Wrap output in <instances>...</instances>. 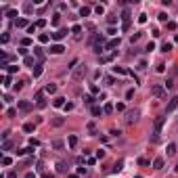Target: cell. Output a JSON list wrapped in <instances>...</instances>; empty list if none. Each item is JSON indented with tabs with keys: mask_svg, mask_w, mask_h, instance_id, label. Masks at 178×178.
Listing matches in <instances>:
<instances>
[{
	"mask_svg": "<svg viewBox=\"0 0 178 178\" xmlns=\"http://www.w3.org/2000/svg\"><path fill=\"white\" fill-rule=\"evenodd\" d=\"M67 34H69V29H67V27H61V29H57V31H55V34H52L50 38H52V40H57V42H59V40H63V38L67 36Z\"/></svg>",
	"mask_w": 178,
	"mask_h": 178,
	"instance_id": "6da1fadb",
	"label": "cell"
},
{
	"mask_svg": "<svg viewBox=\"0 0 178 178\" xmlns=\"http://www.w3.org/2000/svg\"><path fill=\"white\" fill-rule=\"evenodd\" d=\"M151 94L157 96V98H161L163 94H166V86H157V84H155V86H151Z\"/></svg>",
	"mask_w": 178,
	"mask_h": 178,
	"instance_id": "7a4b0ae2",
	"label": "cell"
},
{
	"mask_svg": "<svg viewBox=\"0 0 178 178\" xmlns=\"http://www.w3.org/2000/svg\"><path fill=\"white\" fill-rule=\"evenodd\" d=\"M17 109L23 111V113H29L31 111V103L29 101H17Z\"/></svg>",
	"mask_w": 178,
	"mask_h": 178,
	"instance_id": "3957f363",
	"label": "cell"
},
{
	"mask_svg": "<svg viewBox=\"0 0 178 178\" xmlns=\"http://www.w3.org/2000/svg\"><path fill=\"white\" fill-rule=\"evenodd\" d=\"M36 107H38V109H44V107H46L44 92H36Z\"/></svg>",
	"mask_w": 178,
	"mask_h": 178,
	"instance_id": "277c9868",
	"label": "cell"
},
{
	"mask_svg": "<svg viewBox=\"0 0 178 178\" xmlns=\"http://www.w3.org/2000/svg\"><path fill=\"white\" fill-rule=\"evenodd\" d=\"M84 76H86V65H80V67L74 71V80H82Z\"/></svg>",
	"mask_w": 178,
	"mask_h": 178,
	"instance_id": "5b68a950",
	"label": "cell"
},
{
	"mask_svg": "<svg viewBox=\"0 0 178 178\" xmlns=\"http://www.w3.org/2000/svg\"><path fill=\"white\" fill-rule=\"evenodd\" d=\"M15 27H17V29H27V27H29L27 19H25V17H21V19H17V21H15Z\"/></svg>",
	"mask_w": 178,
	"mask_h": 178,
	"instance_id": "8992f818",
	"label": "cell"
},
{
	"mask_svg": "<svg viewBox=\"0 0 178 178\" xmlns=\"http://www.w3.org/2000/svg\"><path fill=\"white\" fill-rule=\"evenodd\" d=\"M136 120H138V111H136V109H134V111H128V113H126V122H128V124H134Z\"/></svg>",
	"mask_w": 178,
	"mask_h": 178,
	"instance_id": "52a82bcc",
	"label": "cell"
},
{
	"mask_svg": "<svg viewBox=\"0 0 178 178\" xmlns=\"http://www.w3.org/2000/svg\"><path fill=\"white\" fill-rule=\"evenodd\" d=\"M63 50H65L63 44H52V46H50V55H61Z\"/></svg>",
	"mask_w": 178,
	"mask_h": 178,
	"instance_id": "ba28073f",
	"label": "cell"
},
{
	"mask_svg": "<svg viewBox=\"0 0 178 178\" xmlns=\"http://www.w3.org/2000/svg\"><path fill=\"white\" fill-rule=\"evenodd\" d=\"M67 145H69V149H76L78 147V136L76 134H69L67 136Z\"/></svg>",
	"mask_w": 178,
	"mask_h": 178,
	"instance_id": "9c48e42d",
	"label": "cell"
},
{
	"mask_svg": "<svg viewBox=\"0 0 178 178\" xmlns=\"http://www.w3.org/2000/svg\"><path fill=\"white\" fill-rule=\"evenodd\" d=\"M42 71H44V67H42V63H38L36 67L31 69V76H34V78H40V76H42Z\"/></svg>",
	"mask_w": 178,
	"mask_h": 178,
	"instance_id": "30bf717a",
	"label": "cell"
},
{
	"mask_svg": "<svg viewBox=\"0 0 178 178\" xmlns=\"http://www.w3.org/2000/svg\"><path fill=\"white\" fill-rule=\"evenodd\" d=\"M176 107H178V96H172L170 103H168V111H174Z\"/></svg>",
	"mask_w": 178,
	"mask_h": 178,
	"instance_id": "8fae6325",
	"label": "cell"
},
{
	"mask_svg": "<svg viewBox=\"0 0 178 178\" xmlns=\"http://www.w3.org/2000/svg\"><path fill=\"white\" fill-rule=\"evenodd\" d=\"M57 172L65 174V172H67V163H65V161H57Z\"/></svg>",
	"mask_w": 178,
	"mask_h": 178,
	"instance_id": "7c38bea8",
	"label": "cell"
},
{
	"mask_svg": "<svg viewBox=\"0 0 178 178\" xmlns=\"http://www.w3.org/2000/svg\"><path fill=\"white\" fill-rule=\"evenodd\" d=\"M23 63H25V65H27V67H31V69H34V67H36V65H38L34 57H25V59H23Z\"/></svg>",
	"mask_w": 178,
	"mask_h": 178,
	"instance_id": "4fadbf2b",
	"label": "cell"
},
{
	"mask_svg": "<svg viewBox=\"0 0 178 178\" xmlns=\"http://www.w3.org/2000/svg\"><path fill=\"white\" fill-rule=\"evenodd\" d=\"M34 55L38 57V61H40V63L44 61V52H42V48H40V46H36V48H34Z\"/></svg>",
	"mask_w": 178,
	"mask_h": 178,
	"instance_id": "5bb4252c",
	"label": "cell"
},
{
	"mask_svg": "<svg viewBox=\"0 0 178 178\" xmlns=\"http://www.w3.org/2000/svg\"><path fill=\"white\" fill-rule=\"evenodd\" d=\"M44 92H48V94H55V92H57V84H46V86H44Z\"/></svg>",
	"mask_w": 178,
	"mask_h": 178,
	"instance_id": "9a60e30c",
	"label": "cell"
},
{
	"mask_svg": "<svg viewBox=\"0 0 178 178\" xmlns=\"http://www.w3.org/2000/svg\"><path fill=\"white\" fill-rule=\"evenodd\" d=\"M122 170H124V161L120 159V161H115V166H113V170H111V172L117 174V172H122Z\"/></svg>",
	"mask_w": 178,
	"mask_h": 178,
	"instance_id": "2e32d148",
	"label": "cell"
},
{
	"mask_svg": "<svg viewBox=\"0 0 178 178\" xmlns=\"http://www.w3.org/2000/svg\"><path fill=\"white\" fill-rule=\"evenodd\" d=\"M52 105H55V107H65V98L63 96H57L55 101H52Z\"/></svg>",
	"mask_w": 178,
	"mask_h": 178,
	"instance_id": "e0dca14e",
	"label": "cell"
},
{
	"mask_svg": "<svg viewBox=\"0 0 178 178\" xmlns=\"http://www.w3.org/2000/svg\"><path fill=\"white\" fill-rule=\"evenodd\" d=\"M115 46H120V38H115V40H109L105 48H109V50H111V48H115Z\"/></svg>",
	"mask_w": 178,
	"mask_h": 178,
	"instance_id": "ac0fdd59",
	"label": "cell"
},
{
	"mask_svg": "<svg viewBox=\"0 0 178 178\" xmlns=\"http://www.w3.org/2000/svg\"><path fill=\"white\" fill-rule=\"evenodd\" d=\"M166 153H168V157H172V155L176 153V145H174V143H170V145H168V149H166Z\"/></svg>",
	"mask_w": 178,
	"mask_h": 178,
	"instance_id": "d6986e66",
	"label": "cell"
},
{
	"mask_svg": "<svg viewBox=\"0 0 178 178\" xmlns=\"http://www.w3.org/2000/svg\"><path fill=\"white\" fill-rule=\"evenodd\" d=\"M153 168H155V170H161V168H163V157H157V159L153 161Z\"/></svg>",
	"mask_w": 178,
	"mask_h": 178,
	"instance_id": "ffe728a7",
	"label": "cell"
},
{
	"mask_svg": "<svg viewBox=\"0 0 178 178\" xmlns=\"http://www.w3.org/2000/svg\"><path fill=\"white\" fill-rule=\"evenodd\" d=\"M2 166H4V168H9V166H13V157H9V155H4V157H2Z\"/></svg>",
	"mask_w": 178,
	"mask_h": 178,
	"instance_id": "44dd1931",
	"label": "cell"
},
{
	"mask_svg": "<svg viewBox=\"0 0 178 178\" xmlns=\"http://www.w3.org/2000/svg\"><path fill=\"white\" fill-rule=\"evenodd\" d=\"M90 11H92L90 6H82V9H80V17H88V15H90Z\"/></svg>",
	"mask_w": 178,
	"mask_h": 178,
	"instance_id": "7402d4cb",
	"label": "cell"
},
{
	"mask_svg": "<svg viewBox=\"0 0 178 178\" xmlns=\"http://www.w3.org/2000/svg\"><path fill=\"white\" fill-rule=\"evenodd\" d=\"M130 17H132V15H130V9H126V11L122 13V19H124V23H130Z\"/></svg>",
	"mask_w": 178,
	"mask_h": 178,
	"instance_id": "603a6c76",
	"label": "cell"
},
{
	"mask_svg": "<svg viewBox=\"0 0 178 178\" xmlns=\"http://www.w3.org/2000/svg\"><path fill=\"white\" fill-rule=\"evenodd\" d=\"M161 50L163 52H170V50H172V42H163L161 44Z\"/></svg>",
	"mask_w": 178,
	"mask_h": 178,
	"instance_id": "cb8c5ba5",
	"label": "cell"
},
{
	"mask_svg": "<svg viewBox=\"0 0 178 178\" xmlns=\"http://www.w3.org/2000/svg\"><path fill=\"white\" fill-rule=\"evenodd\" d=\"M94 52H96V55H103V52H105V46H103V44H94Z\"/></svg>",
	"mask_w": 178,
	"mask_h": 178,
	"instance_id": "d4e9b609",
	"label": "cell"
},
{
	"mask_svg": "<svg viewBox=\"0 0 178 178\" xmlns=\"http://www.w3.org/2000/svg\"><path fill=\"white\" fill-rule=\"evenodd\" d=\"M113 71L115 74H120V76H126V74H130L128 69H124V67H113Z\"/></svg>",
	"mask_w": 178,
	"mask_h": 178,
	"instance_id": "484cf974",
	"label": "cell"
},
{
	"mask_svg": "<svg viewBox=\"0 0 178 178\" xmlns=\"http://www.w3.org/2000/svg\"><path fill=\"white\" fill-rule=\"evenodd\" d=\"M84 103H86V105H92V103H94V96H92V94H84Z\"/></svg>",
	"mask_w": 178,
	"mask_h": 178,
	"instance_id": "4316f807",
	"label": "cell"
},
{
	"mask_svg": "<svg viewBox=\"0 0 178 178\" xmlns=\"http://www.w3.org/2000/svg\"><path fill=\"white\" fill-rule=\"evenodd\" d=\"M17 69H19V65H9V67H6V71H9V76H13Z\"/></svg>",
	"mask_w": 178,
	"mask_h": 178,
	"instance_id": "83f0119b",
	"label": "cell"
},
{
	"mask_svg": "<svg viewBox=\"0 0 178 178\" xmlns=\"http://www.w3.org/2000/svg\"><path fill=\"white\" fill-rule=\"evenodd\" d=\"M34 124H25V126H23V132H34Z\"/></svg>",
	"mask_w": 178,
	"mask_h": 178,
	"instance_id": "f1b7e54d",
	"label": "cell"
},
{
	"mask_svg": "<svg viewBox=\"0 0 178 178\" xmlns=\"http://www.w3.org/2000/svg\"><path fill=\"white\" fill-rule=\"evenodd\" d=\"M9 149H13V143L11 141H4L2 143V151H9Z\"/></svg>",
	"mask_w": 178,
	"mask_h": 178,
	"instance_id": "f546056e",
	"label": "cell"
},
{
	"mask_svg": "<svg viewBox=\"0 0 178 178\" xmlns=\"http://www.w3.org/2000/svg\"><path fill=\"white\" fill-rule=\"evenodd\" d=\"M59 21H61V15L55 13V15H52V25H59Z\"/></svg>",
	"mask_w": 178,
	"mask_h": 178,
	"instance_id": "4dcf8cb0",
	"label": "cell"
},
{
	"mask_svg": "<svg viewBox=\"0 0 178 178\" xmlns=\"http://www.w3.org/2000/svg\"><path fill=\"white\" fill-rule=\"evenodd\" d=\"M101 113H105V111H103L101 107H92V115H96V117H98Z\"/></svg>",
	"mask_w": 178,
	"mask_h": 178,
	"instance_id": "1f68e13d",
	"label": "cell"
},
{
	"mask_svg": "<svg viewBox=\"0 0 178 178\" xmlns=\"http://www.w3.org/2000/svg\"><path fill=\"white\" fill-rule=\"evenodd\" d=\"M11 84H13V78L11 76H4V88H9Z\"/></svg>",
	"mask_w": 178,
	"mask_h": 178,
	"instance_id": "d6a6232c",
	"label": "cell"
},
{
	"mask_svg": "<svg viewBox=\"0 0 178 178\" xmlns=\"http://www.w3.org/2000/svg\"><path fill=\"white\" fill-rule=\"evenodd\" d=\"M86 128H88V132H90V134H94V132H96V126H94V122H90Z\"/></svg>",
	"mask_w": 178,
	"mask_h": 178,
	"instance_id": "836d02e7",
	"label": "cell"
},
{
	"mask_svg": "<svg viewBox=\"0 0 178 178\" xmlns=\"http://www.w3.org/2000/svg\"><path fill=\"white\" fill-rule=\"evenodd\" d=\"M52 149H63V141H52Z\"/></svg>",
	"mask_w": 178,
	"mask_h": 178,
	"instance_id": "e575fe53",
	"label": "cell"
},
{
	"mask_svg": "<svg viewBox=\"0 0 178 178\" xmlns=\"http://www.w3.org/2000/svg\"><path fill=\"white\" fill-rule=\"evenodd\" d=\"M52 126H63V117H55V120H52Z\"/></svg>",
	"mask_w": 178,
	"mask_h": 178,
	"instance_id": "d590c367",
	"label": "cell"
},
{
	"mask_svg": "<svg viewBox=\"0 0 178 178\" xmlns=\"http://www.w3.org/2000/svg\"><path fill=\"white\" fill-rule=\"evenodd\" d=\"M103 111H105V113H111V111H113V105H111V103H107V105L103 107Z\"/></svg>",
	"mask_w": 178,
	"mask_h": 178,
	"instance_id": "8d00e7d4",
	"label": "cell"
},
{
	"mask_svg": "<svg viewBox=\"0 0 178 178\" xmlns=\"http://www.w3.org/2000/svg\"><path fill=\"white\" fill-rule=\"evenodd\" d=\"M136 40H141V31H136V34H132V38H130V42H136Z\"/></svg>",
	"mask_w": 178,
	"mask_h": 178,
	"instance_id": "74e56055",
	"label": "cell"
},
{
	"mask_svg": "<svg viewBox=\"0 0 178 178\" xmlns=\"http://www.w3.org/2000/svg\"><path fill=\"white\" fill-rule=\"evenodd\" d=\"M17 115V109H6V117H15Z\"/></svg>",
	"mask_w": 178,
	"mask_h": 178,
	"instance_id": "f35d334b",
	"label": "cell"
},
{
	"mask_svg": "<svg viewBox=\"0 0 178 178\" xmlns=\"http://www.w3.org/2000/svg\"><path fill=\"white\" fill-rule=\"evenodd\" d=\"M94 11L98 13V15H103V13H105V6H103V4H96V6H94Z\"/></svg>",
	"mask_w": 178,
	"mask_h": 178,
	"instance_id": "ab89813d",
	"label": "cell"
},
{
	"mask_svg": "<svg viewBox=\"0 0 178 178\" xmlns=\"http://www.w3.org/2000/svg\"><path fill=\"white\" fill-rule=\"evenodd\" d=\"M29 44H31V40H29V38H23V40H21V46H23V48H27Z\"/></svg>",
	"mask_w": 178,
	"mask_h": 178,
	"instance_id": "60d3db41",
	"label": "cell"
},
{
	"mask_svg": "<svg viewBox=\"0 0 178 178\" xmlns=\"http://www.w3.org/2000/svg\"><path fill=\"white\" fill-rule=\"evenodd\" d=\"M6 17H19V15H17V11H13V9H9V11H6Z\"/></svg>",
	"mask_w": 178,
	"mask_h": 178,
	"instance_id": "b9f144b4",
	"label": "cell"
},
{
	"mask_svg": "<svg viewBox=\"0 0 178 178\" xmlns=\"http://www.w3.org/2000/svg\"><path fill=\"white\" fill-rule=\"evenodd\" d=\"M23 86H25V82H17V84H15V86H13V88H15V92H17V90H21Z\"/></svg>",
	"mask_w": 178,
	"mask_h": 178,
	"instance_id": "7bdbcfd3",
	"label": "cell"
},
{
	"mask_svg": "<svg viewBox=\"0 0 178 178\" xmlns=\"http://www.w3.org/2000/svg\"><path fill=\"white\" fill-rule=\"evenodd\" d=\"M48 40H50V38H48V36H46V34H40V42H42V44H46V42H48Z\"/></svg>",
	"mask_w": 178,
	"mask_h": 178,
	"instance_id": "ee69618b",
	"label": "cell"
},
{
	"mask_svg": "<svg viewBox=\"0 0 178 178\" xmlns=\"http://www.w3.org/2000/svg\"><path fill=\"white\" fill-rule=\"evenodd\" d=\"M138 23H147V15H145V13H143V15H138Z\"/></svg>",
	"mask_w": 178,
	"mask_h": 178,
	"instance_id": "f6af8a7d",
	"label": "cell"
},
{
	"mask_svg": "<svg viewBox=\"0 0 178 178\" xmlns=\"http://www.w3.org/2000/svg\"><path fill=\"white\" fill-rule=\"evenodd\" d=\"M71 31H74V34H80V31H82V25H74V27H71Z\"/></svg>",
	"mask_w": 178,
	"mask_h": 178,
	"instance_id": "bcb514c9",
	"label": "cell"
},
{
	"mask_svg": "<svg viewBox=\"0 0 178 178\" xmlns=\"http://www.w3.org/2000/svg\"><path fill=\"white\" fill-rule=\"evenodd\" d=\"M138 166H149V159H145V157H141V159H138Z\"/></svg>",
	"mask_w": 178,
	"mask_h": 178,
	"instance_id": "7dc6e473",
	"label": "cell"
},
{
	"mask_svg": "<svg viewBox=\"0 0 178 178\" xmlns=\"http://www.w3.org/2000/svg\"><path fill=\"white\" fill-rule=\"evenodd\" d=\"M107 21H109V25H115V23H117V17H113V15H111V17L107 19Z\"/></svg>",
	"mask_w": 178,
	"mask_h": 178,
	"instance_id": "c3c4849f",
	"label": "cell"
},
{
	"mask_svg": "<svg viewBox=\"0 0 178 178\" xmlns=\"http://www.w3.org/2000/svg\"><path fill=\"white\" fill-rule=\"evenodd\" d=\"M19 55H23V57H29V55H27V48H23V46L19 48Z\"/></svg>",
	"mask_w": 178,
	"mask_h": 178,
	"instance_id": "681fc988",
	"label": "cell"
},
{
	"mask_svg": "<svg viewBox=\"0 0 178 178\" xmlns=\"http://www.w3.org/2000/svg\"><path fill=\"white\" fill-rule=\"evenodd\" d=\"M23 11H25V13H31V11H34V6H31V4H25Z\"/></svg>",
	"mask_w": 178,
	"mask_h": 178,
	"instance_id": "f907efd6",
	"label": "cell"
},
{
	"mask_svg": "<svg viewBox=\"0 0 178 178\" xmlns=\"http://www.w3.org/2000/svg\"><path fill=\"white\" fill-rule=\"evenodd\" d=\"M44 25H46V21H44V19H38V23H36V27H44Z\"/></svg>",
	"mask_w": 178,
	"mask_h": 178,
	"instance_id": "816d5d0a",
	"label": "cell"
},
{
	"mask_svg": "<svg viewBox=\"0 0 178 178\" xmlns=\"http://www.w3.org/2000/svg\"><path fill=\"white\" fill-rule=\"evenodd\" d=\"M63 109H65V111H71V109H74V103H65Z\"/></svg>",
	"mask_w": 178,
	"mask_h": 178,
	"instance_id": "f5cc1de1",
	"label": "cell"
},
{
	"mask_svg": "<svg viewBox=\"0 0 178 178\" xmlns=\"http://www.w3.org/2000/svg\"><path fill=\"white\" fill-rule=\"evenodd\" d=\"M96 157H98V159H103V157H105V151L98 149V151H96Z\"/></svg>",
	"mask_w": 178,
	"mask_h": 178,
	"instance_id": "db71d44e",
	"label": "cell"
},
{
	"mask_svg": "<svg viewBox=\"0 0 178 178\" xmlns=\"http://www.w3.org/2000/svg\"><path fill=\"white\" fill-rule=\"evenodd\" d=\"M168 29H176V21H168Z\"/></svg>",
	"mask_w": 178,
	"mask_h": 178,
	"instance_id": "11a10c76",
	"label": "cell"
},
{
	"mask_svg": "<svg viewBox=\"0 0 178 178\" xmlns=\"http://www.w3.org/2000/svg\"><path fill=\"white\" fill-rule=\"evenodd\" d=\"M9 40H11V36H9V34H2V44H6Z\"/></svg>",
	"mask_w": 178,
	"mask_h": 178,
	"instance_id": "9f6ffc18",
	"label": "cell"
},
{
	"mask_svg": "<svg viewBox=\"0 0 178 178\" xmlns=\"http://www.w3.org/2000/svg\"><path fill=\"white\" fill-rule=\"evenodd\" d=\"M159 21H168V15H166V13H159Z\"/></svg>",
	"mask_w": 178,
	"mask_h": 178,
	"instance_id": "6f0895ef",
	"label": "cell"
},
{
	"mask_svg": "<svg viewBox=\"0 0 178 178\" xmlns=\"http://www.w3.org/2000/svg\"><path fill=\"white\" fill-rule=\"evenodd\" d=\"M25 178H38V176H36L34 172H27V174H25Z\"/></svg>",
	"mask_w": 178,
	"mask_h": 178,
	"instance_id": "680465c9",
	"label": "cell"
},
{
	"mask_svg": "<svg viewBox=\"0 0 178 178\" xmlns=\"http://www.w3.org/2000/svg\"><path fill=\"white\" fill-rule=\"evenodd\" d=\"M6 178H17V172H11L9 176H6Z\"/></svg>",
	"mask_w": 178,
	"mask_h": 178,
	"instance_id": "91938a15",
	"label": "cell"
},
{
	"mask_svg": "<svg viewBox=\"0 0 178 178\" xmlns=\"http://www.w3.org/2000/svg\"><path fill=\"white\" fill-rule=\"evenodd\" d=\"M174 42H176V44H178V34H176V38H174Z\"/></svg>",
	"mask_w": 178,
	"mask_h": 178,
	"instance_id": "94428289",
	"label": "cell"
},
{
	"mask_svg": "<svg viewBox=\"0 0 178 178\" xmlns=\"http://www.w3.org/2000/svg\"><path fill=\"white\" fill-rule=\"evenodd\" d=\"M134 178H143V176H134Z\"/></svg>",
	"mask_w": 178,
	"mask_h": 178,
	"instance_id": "6125c7cd",
	"label": "cell"
}]
</instances>
